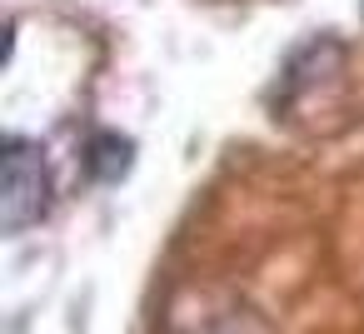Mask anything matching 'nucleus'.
<instances>
[{
    "label": "nucleus",
    "instance_id": "nucleus-1",
    "mask_svg": "<svg viewBox=\"0 0 364 334\" xmlns=\"http://www.w3.org/2000/svg\"><path fill=\"white\" fill-rule=\"evenodd\" d=\"M0 150H6L0 155V230L21 235L50 210V165L46 150L26 135H6Z\"/></svg>",
    "mask_w": 364,
    "mask_h": 334
},
{
    "label": "nucleus",
    "instance_id": "nucleus-2",
    "mask_svg": "<svg viewBox=\"0 0 364 334\" xmlns=\"http://www.w3.org/2000/svg\"><path fill=\"white\" fill-rule=\"evenodd\" d=\"M130 165H135V140H130V135H120V130H95V135L85 140V170H90V180L120 185V180L130 175Z\"/></svg>",
    "mask_w": 364,
    "mask_h": 334
},
{
    "label": "nucleus",
    "instance_id": "nucleus-3",
    "mask_svg": "<svg viewBox=\"0 0 364 334\" xmlns=\"http://www.w3.org/2000/svg\"><path fill=\"white\" fill-rule=\"evenodd\" d=\"M205 334H269V324H264L259 314H250V309H230V314L215 319Z\"/></svg>",
    "mask_w": 364,
    "mask_h": 334
}]
</instances>
